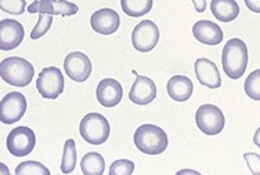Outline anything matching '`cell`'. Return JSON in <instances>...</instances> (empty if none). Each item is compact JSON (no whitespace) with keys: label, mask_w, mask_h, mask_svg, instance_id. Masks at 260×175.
<instances>
[{"label":"cell","mask_w":260,"mask_h":175,"mask_svg":"<svg viewBox=\"0 0 260 175\" xmlns=\"http://www.w3.org/2000/svg\"><path fill=\"white\" fill-rule=\"evenodd\" d=\"M35 133L25 125H20L14 130H11L10 134L7 135V141H6L7 150L17 157H24V156L29 155L35 148Z\"/></svg>","instance_id":"obj_7"},{"label":"cell","mask_w":260,"mask_h":175,"mask_svg":"<svg viewBox=\"0 0 260 175\" xmlns=\"http://www.w3.org/2000/svg\"><path fill=\"white\" fill-rule=\"evenodd\" d=\"M244 159L249 167L250 172L253 175H260V155L253 153V152H248L244 155Z\"/></svg>","instance_id":"obj_28"},{"label":"cell","mask_w":260,"mask_h":175,"mask_svg":"<svg viewBox=\"0 0 260 175\" xmlns=\"http://www.w3.org/2000/svg\"><path fill=\"white\" fill-rule=\"evenodd\" d=\"M90 25L100 35H112L119 28L120 18L115 10L101 9L91 15Z\"/></svg>","instance_id":"obj_13"},{"label":"cell","mask_w":260,"mask_h":175,"mask_svg":"<svg viewBox=\"0 0 260 175\" xmlns=\"http://www.w3.org/2000/svg\"><path fill=\"white\" fill-rule=\"evenodd\" d=\"M195 76L201 84L208 89H219L221 85L220 72L217 65L208 58H198L195 61Z\"/></svg>","instance_id":"obj_16"},{"label":"cell","mask_w":260,"mask_h":175,"mask_svg":"<svg viewBox=\"0 0 260 175\" xmlns=\"http://www.w3.org/2000/svg\"><path fill=\"white\" fill-rule=\"evenodd\" d=\"M17 175H50V171L47 167L39 163V161H24L15 168Z\"/></svg>","instance_id":"obj_23"},{"label":"cell","mask_w":260,"mask_h":175,"mask_svg":"<svg viewBox=\"0 0 260 175\" xmlns=\"http://www.w3.org/2000/svg\"><path fill=\"white\" fill-rule=\"evenodd\" d=\"M26 112V98L18 91L3 97L0 102V120L5 124H13L22 119Z\"/></svg>","instance_id":"obj_9"},{"label":"cell","mask_w":260,"mask_h":175,"mask_svg":"<svg viewBox=\"0 0 260 175\" xmlns=\"http://www.w3.org/2000/svg\"><path fill=\"white\" fill-rule=\"evenodd\" d=\"M159 40V28L151 20L141 21L132 32V43L136 50L140 53L151 51Z\"/></svg>","instance_id":"obj_8"},{"label":"cell","mask_w":260,"mask_h":175,"mask_svg":"<svg viewBox=\"0 0 260 175\" xmlns=\"http://www.w3.org/2000/svg\"><path fill=\"white\" fill-rule=\"evenodd\" d=\"M28 11L30 14H49L70 17L79 11V7L67 0H36L29 5Z\"/></svg>","instance_id":"obj_11"},{"label":"cell","mask_w":260,"mask_h":175,"mask_svg":"<svg viewBox=\"0 0 260 175\" xmlns=\"http://www.w3.org/2000/svg\"><path fill=\"white\" fill-rule=\"evenodd\" d=\"M221 65L225 75L233 80L244 76L248 66V47L241 39H230L223 49Z\"/></svg>","instance_id":"obj_1"},{"label":"cell","mask_w":260,"mask_h":175,"mask_svg":"<svg viewBox=\"0 0 260 175\" xmlns=\"http://www.w3.org/2000/svg\"><path fill=\"white\" fill-rule=\"evenodd\" d=\"M24 26L18 21L2 20L0 21V49L10 51L17 49L24 40Z\"/></svg>","instance_id":"obj_12"},{"label":"cell","mask_w":260,"mask_h":175,"mask_svg":"<svg viewBox=\"0 0 260 175\" xmlns=\"http://www.w3.org/2000/svg\"><path fill=\"white\" fill-rule=\"evenodd\" d=\"M156 97V85L154 80L145 76H137L129 93L130 101L136 105H148Z\"/></svg>","instance_id":"obj_14"},{"label":"cell","mask_w":260,"mask_h":175,"mask_svg":"<svg viewBox=\"0 0 260 175\" xmlns=\"http://www.w3.org/2000/svg\"><path fill=\"white\" fill-rule=\"evenodd\" d=\"M192 3L198 13H204L206 10V0H192Z\"/></svg>","instance_id":"obj_30"},{"label":"cell","mask_w":260,"mask_h":175,"mask_svg":"<svg viewBox=\"0 0 260 175\" xmlns=\"http://www.w3.org/2000/svg\"><path fill=\"white\" fill-rule=\"evenodd\" d=\"M0 9L6 13L21 15L26 9L25 0H0Z\"/></svg>","instance_id":"obj_27"},{"label":"cell","mask_w":260,"mask_h":175,"mask_svg":"<svg viewBox=\"0 0 260 175\" xmlns=\"http://www.w3.org/2000/svg\"><path fill=\"white\" fill-rule=\"evenodd\" d=\"M76 165V146L75 141L68 140L64 145V153H62V160H61V171L64 174H71L75 170Z\"/></svg>","instance_id":"obj_22"},{"label":"cell","mask_w":260,"mask_h":175,"mask_svg":"<svg viewBox=\"0 0 260 175\" xmlns=\"http://www.w3.org/2000/svg\"><path fill=\"white\" fill-rule=\"evenodd\" d=\"M210 10L221 22H231L240 15V6L235 0H212Z\"/></svg>","instance_id":"obj_19"},{"label":"cell","mask_w":260,"mask_h":175,"mask_svg":"<svg viewBox=\"0 0 260 175\" xmlns=\"http://www.w3.org/2000/svg\"><path fill=\"white\" fill-rule=\"evenodd\" d=\"M168 135L155 124H143L135 133V145L145 155H159L168 148Z\"/></svg>","instance_id":"obj_3"},{"label":"cell","mask_w":260,"mask_h":175,"mask_svg":"<svg viewBox=\"0 0 260 175\" xmlns=\"http://www.w3.org/2000/svg\"><path fill=\"white\" fill-rule=\"evenodd\" d=\"M177 174L180 175V174H195V175H198L200 172H197V171H191V170H183V171H179Z\"/></svg>","instance_id":"obj_32"},{"label":"cell","mask_w":260,"mask_h":175,"mask_svg":"<svg viewBox=\"0 0 260 175\" xmlns=\"http://www.w3.org/2000/svg\"><path fill=\"white\" fill-rule=\"evenodd\" d=\"M253 142L257 148H260V127L256 130L255 135H253Z\"/></svg>","instance_id":"obj_31"},{"label":"cell","mask_w":260,"mask_h":175,"mask_svg":"<svg viewBox=\"0 0 260 175\" xmlns=\"http://www.w3.org/2000/svg\"><path fill=\"white\" fill-rule=\"evenodd\" d=\"M80 168L86 175H103L105 171L104 157L97 152H89L83 156Z\"/></svg>","instance_id":"obj_20"},{"label":"cell","mask_w":260,"mask_h":175,"mask_svg":"<svg viewBox=\"0 0 260 175\" xmlns=\"http://www.w3.org/2000/svg\"><path fill=\"white\" fill-rule=\"evenodd\" d=\"M64 69L70 79L82 83L90 77L93 66L87 55L80 51H74L67 55L64 61Z\"/></svg>","instance_id":"obj_10"},{"label":"cell","mask_w":260,"mask_h":175,"mask_svg":"<svg viewBox=\"0 0 260 175\" xmlns=\"http://www.w3.org/2000/svg\"><path fill=\"white\" fill-rule=\"evenodd\" d=\"M168 94L173 101L177 102H185L191 98L192 91H194V84L187 76H173L168 81Z\"/></svg>","instance_id":"obj_18"},{"label":"cell","mask_w":260,"mask_h":175,"mask_svg":"<svg viewBox=\"0 0 260 175\" xmlns=\"http://www.w3.org/2000/svg\"><path fill=\"white\" fill-rule=\"evenodd\" d=\"M97 101L105 108H114L119 104L123 97V89L115 79H103L95 90Z\"/></svg>","instance_id":"obj_15"},{"label":"cell","mask_w":260,"mask_h":175,"mask_svg":"<svg viewBox=\"0 0 260 175\" xmlns=\"http://www.w3.org/2000/svg\"><path fill=\"white\" fill-rule=\"evenodd\" d=\"M35 69L29 61L21 57H9L0 64V76L7 84L26 87L34 79Z\"/></svg>","instance_id":"obj_2"},{"label":"cell","mask_w":260,"mask_h":175,"mask_svg":"<svg viewBox=\"0 0 260 175\" xmlns=\"http://www.w3.org/2000/svg\"><path fill=\"white\" fill-rule=\"evenodd\" d=\"M245 93L250 100L260 101V69L253 70L245 80Z\"/></svg>","instance_id":"obj_24"},{"label":"cell","mask_w":260,"mask_h":175,"mask_svg":"<svg viewBox=\"0 0 260 175\" xmlns=\"http://www.w3.org/2000/svg\"><path fill=\"white\" fill-rule=\"evenodd\" d=\"M36 89L46 100H55L64 91V76L58 68L50 66L40 72L36 80Z\"/></svg>","instance_id":"obj_6"},{"label":"cell","mask_w":260,"mask_h":175,"mask_svg":"<svg viewBox=\"0 0 260 175\" xmlns=\"http://www.w3.org/2000/svg\"><path fill=\"white\" fill-rule=\"evenodd\" d=\"M244 2L252 13L260 14V0H244Z\"/></svg>","instance_id":"obj_29"},{"label":"cell","mask_w":260,"mask_h":175,"mask_svg":"<svg viewBox=\"0 0 260 175\" xmlns=\"http://www.w3.org/2000/svg\"><path fill=\"white\" fill-rule=\"evenodd\" d=\"M192 35L200 43L206 46H217L223 41V30L212 21L202 20L195 22L192 26Z\"/></svg>","instance_id":"obj_17"},{"label":"cell","mask_w":260,"mask_h":175,"mask_svg":"<svg viewBox=\"0 0 260 175\" xmlns=\"http://www.w3.org/2000/svg\"><path fill=\"white\" fill-rule=\"evenodd\" d=\"M135 171V163L127 159H119L111 164L110 175H130Z\"/></svg>","instance_id":"obj_26"},{"label":"cell","mask_w":260,"mask_h":175,"mask_svg":"<svg viewBox=\"0 0 260 175\" xmlns=\"http://www.w3.org/2000/svg\"><path fill=\"white\" fill-rule=\"evenodd\" d=\"M195 123L204 134L217 135L224 128L225 119L223 112L216 105L206 104L195 112Z\"/></svg>","instance_id":"obj_5"},{"label":"cell","mask_w":260,"mask_h":175,"mask_svg":"<svg viewBox=\"0 0 260 175\" xmlns=\"http://www.w3.org/2000/svg\"><path fill=\"white\" fill-rule=\"evenodd\" d=\"M154 0H120V6L125 14L137 18L150 13Z\"/></svg>","instance_id":"obj_21"},{"label":"cell","mask_w":260,"mask_h":175,"mask_svg":"<svg viewBox=\"0 0 260 175\" xmlns=\"http://www.w3.org/2000/svg\"><path fill=\"white\" fill-rule=\"evenodd\" d=\"M82 138L90 145H101L110 137V123L100 113H87L79 125Z\"/></svg>","instance_id":"obj_4"},{"label":"cell","mask_w":260,"mask_h":175,"mask_svg":"<svg viewBox=\"0 0 260 175\" xmlns=\"http://www.w3.org/2000/svg\"><path fill=\"white\" fill-rule=\"evenodd\" d=\"M51 24H53V15L39 14L38 24L35 25L34 30L30 32V39L36 40V39H40L42 36H45L51 28Z\"/></svg>","instance_id":"obj_25"}]
</instances>
